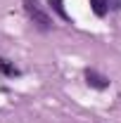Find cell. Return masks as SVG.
Returning a JSON list of instances; mask_svg holds the SVG:
<instances>
[{"label":"cell","mask_w":121,"mask_h":123,"mask_svg":"<svg viewBox=\"0 0 121 123\" xmlns=\"http://www.w3.org/2000/svg\"><path fill=\"white\" fill-rule=\"evenodd\" d=\"M24 10H26L29 19H31V21H33L40 31H50V29H52V19L47 17V12L40 7V2H38V0H24Z\"/></svg>","instance_id":"1"},{"label":"cell","mask_w":121,"mask_h":123,"mask_svg":"<svg viewBox=\"0 0 121 123\" xmlns=\"http://www.w3.org/2000/svg\"><path fill=\"white\" fill-rule=\"evenodd\" d=\"M90 10L97 17H105L109 12V0H90Z\"/></svg>","instance_id":"4"},{"label":"cell","mask_w":121,"mask_h":123,"mask_svg":"<svg viewBox=\"0 0 121 123\" xmlns=\"http://www.w3.org/2000/svg\"><path fill=\"white\" fill-rule=\"evenodd\" d=\"M47 5L55 10V14L60 17V19L69 21V14H67V10H64V2H62V0H47Z\"/></svg>","instance_id":"5"},{"label":"cell","mask_w":121,"mask_h":123,"mask_svg":"<svg viewBox=\"0 0 121 123\" xmlns=\"http://www.w3.org/2000/svg\"><path fill=\"white\" fill-rule=\"evenodd\" d=\"M86 83H88L90 88H95V90H107L112 80L107 76H102V74H97L95 69H88V71H86Z\"/></svg>","instance_id":"2"},{"label":"cell","mask_w":121,"mask_h":123,"mask_svg":"<svg viewBox=\"0 0 121 123\" xmlns=\"http://www.w3.org/2000/svg\"><path fill=\"white\" fill-rule=\"evenodd\" d=\"M0 74H5V76H10V78H14V76H19L21 71L17 69L12 62H7V59H2L0 57Z\"/></svg>","instance_id":"3"},{"label":"cell","mask_w":121,"mask_h":123,"mask_svg":"<svg viewBox=\"0 0 121 123\" xmlns=\"http://www.w3.org/2000/svg\"><path fill=\"white\" fill-rule=\"evenodd\" d=\"M109 10H121V0H109Z\"/></svg>","instance_id":"6"}]
</instances>
